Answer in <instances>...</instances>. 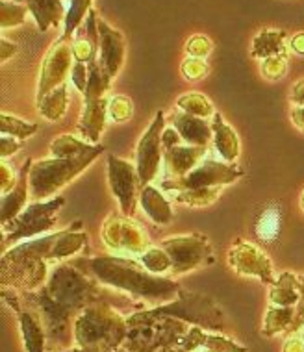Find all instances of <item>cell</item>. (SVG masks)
Segmentation results:
<instances>
[{
  "label": "cell",
  "mask_w": 304,
  "mask_h": 352,
  "mask_svg": "<svg viewBox=\"0 0 304 352\" xmlns=\"http://www.w3.org/2000/svg\"><path fill=\"white\" fill-rule=\"evenodd\" d=\"M87 265L97 282L151 304H167L182 292V287L173 278L149 273L138 258L97 256L87 260Z\"/></svg>",
  "instance_id": "obj_1"
},
{
  "label": "cell",
  "mask_w": 304,
  "mask_h": 352,
  "mask_svg": "<svg viewBox=\"0 0 304 352\" xmlns=\"http://www.w3.org/2000/svg\"><path fill=\"white\" fill-rule=\"evenodd\" d=\"M56 234L34 237L4 250L0 260L2 287L21 289L23 293L41 289L47 284L45 280L49 278V265H52L50 252L54 247Z\"/></svg>",
  "instance_id": "obj_2"
},
{
  "label": "cell",
  "mask_w": 304,
  "mask_h": 352,
  "mask_svg": "<svg viewBox=\"0 0 304 352\" xmlns=\"http://www.w3.org/2000/svg\"><path fill=\"white\" fill-rule=\"evenodd\" d=\"M128 321L113 306L95 300L74 319V346L85 352H119L127 340Z\"/></svg>",
  "instance_id": "obj_3"
},
{
  "label": "cell",
  "mask_w": 304,
  "mask_h": 352,
  "mask_svg": "<svg viewBox=\"0 0 304 352\" xmlns=\"http://www.w3.org/2000/svg\"><path fill=\"white\" fill-rule=\"evenodd\" d=\"M104 152L97 145L93 151L73 158H43L32 164L30 169V201H49L56 193L82 175Z\"/></svg>",
  "instance_id": "obj_4"
},
{
  "label": "cell",
  "mask_w": 304,
  "mask_h": 352,
  "mask_svg": "<svg viewBox=\"0 0 304 352\" xmlns=\"http://www.w3.org/2000/svg\"><path fill=\"white\" fill-rule=\"evenodd\" d=\"M162 317L182 319V321L193 322L195 327L208 328V330H223V327H225L223 311L213 304V300L202 297V295L184 292H180V295L175 300L162 304L154 310L130 316L127 321L128 327H140V324H145V322L154 321V319H162Z\"/></svg>",
  "instance_id": "obj_5"
},
{
  "label": "cell",
  "mask_w": 304,
  "mask_h": 352,
  "mask_svg": "<svg viewBox=\"0 0 304 352\" xmlns=\"http://www.w3.org/2000/svg\"><path fill=\"white\" fill-rule=\"evenodd\" d=\"M63 204H65L63 197H52L49 201L30 202L21 215L10 221L8 225H2L4 249L8 245H17L23 239L41 237V234L52 230L56 225V213L60 212Z\"/></svg>",
  "instance_id": "obj_6"
},
{
  "label": "cell",
  "mask_w": 304,
  "mask_h": 352,
  "mask_svg": "<svg viewBox=\"0 0 304 352\" xmlns=\"http://www.w3.org/2000/svg\"><path fill=\"white\" fill-rule=\"evenodd\" d=\"M162 249L173 260L171 278H178L195 269L206 267L215 261L212 243L202 234H188V236H173L160 243Z\"/></svg>",
  "instance_id": "obj_7"
},
{
  "label": "cell",
  "mask_w": 304,
  "mask_h": 352,
  "mask_svg": "<svg viewBox=\"0 0 304 352\" xmlns=\"http://www.w3.org/2000/svg\"><path fill=\"white\" fill-rule=\"evenodd\" d=\"M243 176V170L236 164H226L223 160L208 156L199 167H195L188 176L178 180H164L162 189L167 193L182 191V189H201V188H225L237 182Z\"/></svg>",
  "instance_id": "obj_8"
},
{
  "label": "cell",
  "mask_w": 304,
  "mask_h": 352,
  "mask_svg": "<svg viewBox=\"0 0 304 352\" xmlns=\"http://www.w3.org/2000/svg\"><path fill=\"white\" fill-rule=\"evenodd\" d=\"M102 243L108 250L127 258H140L151 243L143 226L127 215H111L100 228Z\"/></svg>",
  "instance_id": "obj_9"
},
{
  "label": "cell",
  "mask_w": 304,
  "mask_h": 352,
  "mask_svg": "<svg viewBox=\"0 0 304 352\" xmlns=\"http://www.w3.org/2000/svg\"><path fill=\"white\" fill-rule=\"evenodd\" d=\"M108 186L111 195L119 202V210L127 217H134L143 184L140 180L135 164L108 154Z\"/></svg>",
  "instance_id": "obj_10"
},
{
  "label": "cell",
  "mask_w": 304,
  "mask_h": 352,
  "mask_svg": "<svg viewBox=\"0 0 304 352\" xmlns=\"http://www.w3.org/2000/svg\"><path fill=\"white\" fill-rule=\"evenodd\" d=\"M165 130V116L164 111H158L154 121L146 126L143 135L140 138L138 148H135V169L140 175L143 186L152 184L156 180L160 169H162V160H164V146H162V135Z\"/></svg>",
  "instance_id": "obj_11"
},
{
  "label": "cell",
  "mask_w": 304,
  "mask_h": 352,
  "mask_svg": "<svg viewBox=\"0 0 304 352\" xmlns=\"http://www.w3.org/2000/svg\"><path fill=\"white\" fill-rule=\"evenodd\" d=\"M74 65L73 41L61 36V39L52 45L49 54L45 56L37 84V100L58 89L60 85L67 84V76H71V69Z\"/></svg>",
  "instance_id": "obj_12"
},
{
  "label": "cell",
  "mask_w": 304,
  "mask_h": 352,
  "mask_svg": "<svg viewBox=\"0 0 304 352\" xmlns=\"http://www.w3.org/2000/svg\"><path fill=\"white\" fill-rule=\"evenodd\" d=\"M228 265L234 273L245 276V278H258L269 285L276 282L271 258L260 247H256L254 243L245 241V239H239L230 247Z\"/></svg>",
  "instance_id": "obj_13"
},
{
  "label": "cell",
  "mask_w": 304,
  "mask_h": 352,
  "mask_svg": "<svg viewBox=\"0 0 304 352\" xmlns=\"http://www.w3.org/2000/svg\"><path fill=\"white\" fill-rule=\"evenodd\" d=\"M2 293H4V300L12 304L13 310L17 311L26 352H47V330H45L41 316L32 308L30 304H26L21 298V293L8 295V292L4 289Z\"/></svg>",
  "instance_id": "obj_14"
},
{
  "label": "cell",
  "mask_w": 304,
  "mask_h": 352,
  "mask_svg": "<svg viewBox=\"0 0 304 352\" xmlns=\"http://www.w3.org/2000/svg\"><path fill=\"white\" fill-rule=\"evenodd\" d=\"M98 61L100 65L106 69V73L110 74L111 78H116L117 74L121 73L122 65H124V56H127V43L124 36L121 32L111 28L106 21L98 19Z\"/></svg>",
  "instance_id": "obj_15"
},
{
  "label": "cell",
  "mask_w": 304,
  "mask_h": 352,
  "mask_svg": "<svg viewBox=\"0 0 304 352\" xmlns=\"http://www.w3.org/2000/svg\"><path fill=\"white\" fill-rule=\"evenodd\" d=\"M208 156H210V152L202 146H191L186 145V143L171 146V148L164 151L165 180H178V178L188 176Z\"/></svg>",
  "instance_id": "obj_16"
},
{
  "label": "cell",
  "mask_w": 304,
  "mask_h": 352,
  "mask_svg": "<svg viewBox=\"0 0 304 352\" xmlns=\"http://www.w3.org/2000/svg\"><path fill=\"white\" fill-rule=\"evenodd\" d=\"M34 160H25V164L21 167L19 173V180L15 184V188L10 193L2 195L0 201V223L8 225L10 221L23 213L26 206H28V199H30V169Z\"/></svg>",
  "instance_id": "obj_17"
},
{
  "label": "cell",
  "mask_w": 304,
  "mask_h": 352,
  "mask_svg": "<svg viewBox=\"0 0 304 352\" xmlns=\"http://www.w3.org/2000/svg\"><path fill=\"white\" fill-rule=\"evenodd\" d=\"M178 346L186 352H197L201 349H206L210 352H249L247 346L239 345L236 341H232L230 338L210 334L201 327L189 328L178 343Z\"/></svg>",
  "instance_id": "obj_18"
},
{
  "label": "cell",
  "mask_w": 304,
  "mask_h": 352,
  "mask_svg": "<svg viewBox=\"0 0 304 352\" xmlns=\"http://www.w3.org/2000/svg\"><path fill=\"white\" fill-rule=\"evenodd\" d=\"M108 104L110 98H97V100H85L82 117L78 122V135L87 143L97 145L102 135L106 121H108Z\"/></svg>",
  "instance_id": "obj_19"
},
{
  "label": "cell",
  "mask_w": 304,
  "mask_h": 352,
  "mask_svg": "<svg viewBox=\"0 0 304 352\" xmlns=\"http://www.w3.org/2000/svg\"><path fill=\"white\" fill-rule=\"evenodd\" d=\"M171 124L180 134L186 145L208 148V143L213 141L212 121H208V119L188 116L184 111H175L171 116Z\"/></svg>",
  "instance_id": "obj_20"
},
{
  "label": "cell",
  "mask_w": 304,
  "mask_h": 352,
  "mask_svg": "<svg viewBox=\"0 0 304 352\" xmlns=\"http://www.w3.org/2000/svg\"><path fill=\"white\" fill-rule=\"evenodd\" d=\"M212 132H213V146L215 152L223 162L226 164H236L241 152L239 145V138H237L236 130L223 119L221 113H215L212 119Z\"/></svg>",
  "instance_id": "obj_21"
},
{
  "label": "cell",
  "mask_w": 304,
  "mask_h": 352,
  "mask_svg": "<svg viewBox=\"0 0 304 352\" xmlns=\"http://www.w3.org/2000/svg\"><path fill=\"white\" fill-rule=\"evenodd\" d=\"M140 206L154 225L167 226L171 225V221L175 217L169 199L162 193V189L154 188L152 184L143 186V189H141Z\"/></svg>",
  "instance_id": "obj_22"
},
{
  "label": "cell",
  "mask_w": 304,
  "mask_h": 352,
  "mask_svg": "<svg viewBox=\"0 0 304 352\" xmlns=\"http://www.w3.org/2000/svg\"><path fill=\"white\" fill-rule=\"evenodd\" d=\"M23 4L28 6L41 32L58 28L61 23H65V0H23Z\"/></svg>",
  "instance_id": "obj_23"
},
{
  "label": "cell",
  "mask_w": 304,
  "mask_h": 352,
  "mask_svg": "<svg viewBox=\"0 0 304 352\" xmlns=\"http://www.w3.org/2000/svg\"><path fill=\"white\" fill-rule=\"evenodd\" d=\"M301 302V287H298L297 274L284 271L276 276V282L269 289V304L273 306H286L297 308Z\"/></svg>",
  "instance_id": "obj_24"
},
{
  "label": "cell",
  "mask_w": 304,
  "mask_h": 352,
  "mask_svg": "<svg viewBox=\"0 0 304 352\" xmlns=\"http://www.w3.org/2000/svg\"><path fill=\"white\" fill-rule=\"evenodd\" d=\"M297 317V308H286V306H273L269 304L265 317H263L262 336L263 338H276L286 332H293Z\"/></svg>",
  "instance_id": "obj_25"
},
{
  "label": "cell",
  "mask_w": 304,
  "mask_h": 352,
  "mask_svg": "<svg viewBox=\"0 0 304 352\" xmlns=\"http://www.w3.org/2000/svg\"><path fill=\"white\" fill-rule=\"evenodd\" d=\"M250 52L254 58H260V60H265L271 56H286V32L263 28L252 39Z\"/></svg>",
  "instance_id": "obj_26"
},
{
  "label": "cell",
  "mask_w": 304,
  "mask_h": 352,
  "mask_svg": "<svg viewBox=\"0 0 304 352\" xmlns=\"http://www.w3.org/2000/svg\"><path fill=\"white\" fill-rule=\"evenodd\" d=\"M87 69H89V80H87V89L84 93L85 100H97V98L106 97V93L110 91L113 78L100 65L97 54L87 61Z\"/></svg>",
  "instance_id": "obj_27"
},
{
  "label": "cell",
  "mask_w": 304,
  "mask_h": 352,
  "mask_svg": "<svg viewBox=\"0 0 304 352\" xmlns=\"http://www.w3.org/2000/svg\"><path fill=\"white\" fill-rule=\"evenodd\" d=\"M69 91H67V84L60 85L58 89L50 91L49 95H45L43 98L37 100V109L45 119L49 121H60L65 116L67 111V104H69Z\"/></svg>",
  "instance_id": "obj_28"
},
{
  "label": "cell",
  "mask_w": 304,
  "mask_h": 352,
  "mask_svg": "<svg viewBox=\"0 0 304 352\" xmlns=\"http://www.w3.org/2000/svg\"><path fill=\"white\" fill-rule=\"evenodd\" d=\"M177 108L178 111H184L188 116L201 117L208 121H212L213 116L217 113L212 100L202 93H184L177 98Z\"/></svg>",
  "instance_id": "obj_29"
},
{
  "label": "cell",
  "mask_w": 304,
  "mask_h": 352,
  "mask_svg": "<svg viewBox=\"0 0 304 352\" xmlns=\"http://www.w3.org/2000/svg\"><path fill=\"white\" fill-rule=\"evenodd\" d=\"M223 193V188H201V189H182V191H173L169 193L173 199L180 204L191 208H204L210 206L217 201Z\"/></svg>",
  "instance_id": "obj_30"
},
{
  "label": "cell",
  "mask_w": 304,
  "mask_h": 352,
  "mask_svg": "<svg viewBox=\"0 0 304 352\" xmlns=\"http://www.w3.org/2000/svg\"><path fill=\"white\" fill-rule=\"evenodd\" d=\"M95 146L97 145L87 143L76 135H60L50 143V154H52V158H73V156H80V154L93 151Z\"/></svg>",
  "instance_id": "obj_31"
},
{
  "label": "cell",
  "mask_w": 304,
  "mask_h": 352,
  "mask_svg": "<svg viewBox=\"0 0 304 352\" xmlns=\"http://www.w3.org/2000/svg\"><path fill=\"white\" fill-rule=\"evenodd\" d=\"M280 219H282V215H280V208L276 204L263 208V212L260 213L254 226L258 239H262L265 243L274 241L280 234Z\"/></svg>",
  "instance_id": "obj_32"
},
{
  "label": "cell",
  "mask_w": 304,
  "mask_h": 352,
  "mask_svg": "<svg viewBox=\"0 0 304 352\" xmlns=\"http://www.w3.org/2000/svg\"><path fill=\"white\" fill-rule=\"evenodd\" d=\"M138 260L149 273L156 274V276H165V274H171V271H173V260L167 254V250L162 249V247L151 245Z\"/></svg>",
  "instance_id": "obj_33"
},
{
  "label": "cell",
  "mask_w": 304,
  "mask_h": 352,
  "mask_svg": "<svg viewBox=\"0 0 304 352\" xmlns=\"http://www.w3.org/2000/svg\"><path fill=\"white\" fill-rule=\"evenodd\" d=\"M93 0H73L69 4L67 15H65V23H63V37L73 39V34L76 32L85 15L91 12Z\"/></svg>",
  "instance_id": "obj_34"
},
{
  "label": "cell",
  "mask_w": 304,
  "mask_h": 352,
  "mask_svg": "<svg viewBox=\"0 0 304 352\" xmlns=\"http://www.w3.org/2000/svg\"><path fill=\"white\" fill-rule=\"evenodd\" d=\"M0 126H2V135H12L15 140H28L37 132L36 122H25L17 117L2 113L0 116Z\"/></svg>",
  "instance_id": "obj_35"
},
{
  "label": "cell",
  "mask_w": 304,
  "mask_h": 352,
  "mask_svg": "<svg viewBox=\"0 0 304 352\" xmlns=\"http://www.w3.org/2000/svg\"><path fill=\"white\" fill-rule=\"evenodd\" d=\"M28 6L26 4H19V2H10V0H2V10H0V23H2V30H8L12 26H21L26 21L28 15Z\"/></svg>",
  "instance_id": "obj_36"
},
{
  "label": "cell",
  "mask_w": 304,
  "mask_h": 352,
  "mask_svg": "<svg viewBox=\"0 0 304 352\" xmlns=\"http://www.w3.org/2000/svg\"><path fill=\"white\" fill-rule=\"evenodd\" d=\"M134 113V104L127 95H116L110 98L108 104V116L113 122H127L132 119Z\"/></svg>",
  "instance_id": "obj_37"
},
{
  "label": "cell",
  "mask_w": 304,
  "mask_h": 352,
  "mask_svg": "<svg viewBox=\"0 0 304 352\" xmlns=\"http://www.w3.org/2000/svg\"><path fill=\"white\" fill-rule=\"evenodd\" d=\"M186 54L188 58H199V60H206L208 56L212 54L213 50V43L210 37L202 36V34H197V36H191L186 41Z\"/></svg>",
  "instance_id": "obj_38"
},
{
  "label": "cell",
  "mask_w": 304,
  "mask_h": 352,
  "mask_svg": "<svg viewBox=\"0 0 304 352\" xmlns=\"http://www.w3.org/2000/svg\"><path fill=\"white\" fill-rule=\"evenodd\" d=\"M287 71V60L286 56H271L262 60V74L263 78L276 82V80L284 78Z\"/></svg>",
  "instance_id": "obj_39"
},
{
  "label": "cell",
  "mask_w": 304,
  "mask_h": 352,
  "mask_svg": "<svg viewBox=\"0 0 304 352\" xmlns=\"http://www.w3.org/2000/svg\"><path fill=\"white\" fill-rule=\"evenodd\" d=\"M210 65L206 60H199V58H186L182 61V76L188 82H199L208 74Z\"/></svg>",
  "instance_id": "obj_40"
},
{
  "label": "cell",
  "mask_w": 304,
  "mask_h": 352,
  "mask_svg": "<svg viewBox=\"0 0 304 352\" xmlns=\"http://www.w3.org/2000/svg\"><path fill=\"white\" fill-rule=\"evenodd\" d=\"M87 80H89V69H87V63L84 61L74 60V65L71 69V82L76 87V91H80L82 95L87 89Z\"/></svg>",
  "instance_id": "obj_41"
},
{
  "label": "cell",
  "mask_w": 304,
  "mask_h": 352,
  "mask_svg": "<svg viewBox=\"0 0 304 352\" xmlns=\"http://www.w3.org/2000/svg\"><path fill=\"white\" fill-rule=\"evenodd\" d=\"M19 176H15V173L12 170V167L6 164V160L0 162V189H2V195L10 193L15 184H17Z\"/></svg>",
  "instance_id": "obj_42"
},
{
  "label": "cell",
  "mask_w": 304,
  "mask_h": 352,
  "mask_svg": "<svg viewBox=\"0 0 304 352\" xmlns=\"http://www.w3.org/2000/svg\"><path fill=\"white\" fill-rule=\"evenodd\" d=\"M19 148H21V143H19V140L12 138V135H2L0 138V158L2 160H6L8 156L19 152Z\"/></svg>",
  "instance_id": "obj_43"
},
{
  "label": "cell",
  "mask_w": 304,
  "mask_h": 352,
  "mask_svg": "<svg viewBox=\"0 0 304 352\" xmlns=\"http://www.w3.org/2000/svg\"><path fill=\"white\" fill-rule=\"evenodd\" d=\"M282 352H304V341L301 336H290L286 341H284V346H282Z\"/></svg>",
  "instance_id": "obj_44"
},
{
  "label": "cell",
  "mask_w": 304,
  "mask_h": 352,
  "mask_svg": "<svg viewBox=\"0 0 304 352\" xmlns=\"http://www.w3.org/2000/svg\"><path fill=\"white\" fill-rule=\"evenodd\" d=\"M290 100L295 106H303L304 108V80H298V82L293 84L292 93H290Z\"/></svg>",
  "instance_id": "obj_45"
},
{
  "label": "cell",
  "mask_w": 304,
  "mask_h": 352,
  "mask_svg": "<svg viewBox=\"0 0 304 352\" xmlns=\"http://www.w3.org/2000/svg\"><path fill=\"white\" fill-rule=\"evenodd\" d=\"M15 52H17V45H13V43H10L8 39L2 37V39H0V61L4 63V61L10 60Z\"/></svg>",
  "instance_id": "obj_46"
},
{
  "label": "cell",
  "mask_w": 304,
  "mask_h": 352,
  "mask_svg": "<svg viewBox=\"0 0 304 352\" xmlns=\"http://www.w3.org/2000/svg\"><path fill=\"white\" fill-rule=\"evenodd\" d=\"M290 49L298 56H304V32L297 34V36L292 37V41H290Z\"/></svg>",
  "instance_id": "obj_47"
},
{
  "label": "cell",
  "mask_w": 304,
  "mask_h": 352,
  "mask_svg": "<svg viewBox=\"0 0 304 352\" xmlns=\"http://www.w3.org/2000/svg\"><path fill=\"white\" fill-rule=\"evenodd\" d=\"M292 122L298 128V130H301V132H304V108L303 106H295V108L292 109Z\"/></svg>",
  "instance_id": "obj_48"
},
{
  "label": "cell",
  "mask_w": 304,
  "mask_h": 352,
  "mask_svg": "<svg viewBox=\"0 0 304 352\" xmlns=\"http://www.w3.org/2000/svg\"><path fill=\"white\" fill-rule=\"evenodd\" d=\"M298 202H301V210L304 212V189H303V193H301V201Z\"/></svg>",
  "instance_id": "obj_49"
},
{
  "label": "cell",
  "mask_w": 304,
  "mask_h": 352,
  "mask_svg": "<svg viewBox=\"0 0 304 352\" xmlns=\"http://www.w3.org/2000/svg\"><path fill=\"white\" fill-rule=\"evenodd\" d=\"M298 336H301V338H303V341H304V327L298 330Z\"/></svg>",
  "instance_id": "obj_50"
},
{
  "label": "cell",
  "mask_w": 304,
  "mask_h": 352,
  "mask_svg": "<svg viewBox=\"0 0 304 352\" xmlns=\"http://www.w3.org/2000/svg\"><path fill=\"white\" fill-rule=\"evenodd\" d=\"M65 352H85V351H80V349H73V351H65Z\"/></svg>",
  "instance_id": "obj_51"
},
{
  "label": "cell",
  "mask_w": 304,
  "mask_h": 352,
  "mask_svg": "<svg viewBox=\"0 0 304 352\" xmlns=\"http://www.w3.org/2000/svg\"><path fill=\"white\" fill-rule=\"evenodd\" d=\"M197 352H210V351H206V349H201V351H197Z\"/></svg>",
  "instance_id": "obj_52"
},
{
  "label": "cell",
  "mask_w": 304,
  "mask_h": 352,
  "mask_svg": "<svg viewBox=\"0 0 304 352\" xmlns=\"http://www.w3.org/2000/svg\"><path fill=\"white\" fill-rule=\"evenodd\" d=\"M65 2H73V0H65Z\"/></svg>",
  "instance_id": "obj_53"
}]
</instances>
